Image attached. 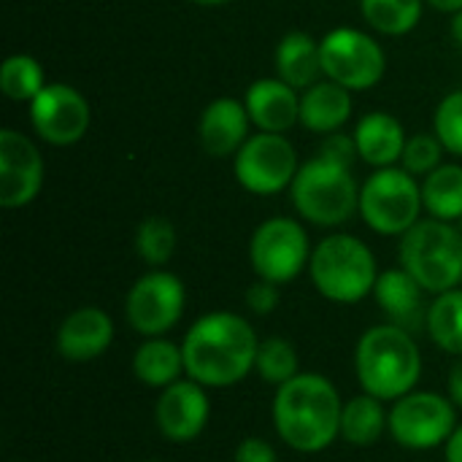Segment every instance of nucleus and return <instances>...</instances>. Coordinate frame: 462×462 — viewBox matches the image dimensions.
Segmentation results:
<instances>
[{"label":"nucleus","mask_w":462,"mask_h":462,"mask_svg":"<svg viewBox=\"0 0 462 462\" xmlns=\"http://www.w3.org/2000/svg\"><path fill=\"white\" fill-rule=\"evenodd\" d=\"M260 338L249 319L233 311L203 314L184 336V368L187 376L206 390H225L244 382L257 363Z\"/></svg>","instance_id":"nucleus-1"},{"label":"nucleus","mask_w":462,"mask_h":462,"mask_svg":"<svg viewBox=\"0 0 462 462\" xmlns=\"http://www.w3.org/2000/svg\"><path fill=\"white\" fill-rule=\"evenodd\" d=\"M273 428L282 444L300 455H317L341 439L344 401L336 384L322 374H298L276 387Z\"/></svg>","instance_id":"nucleus-2"},{"label":"nucleus","mask_w":462,"mask_h":462,"mask_svg":"<svg viewBox=\"0 0 462 462\" xmlns=\"http://www.w3.org/2000/svg\"><path fill=\"white\" fill-rule=\"evenodd\" d=\"M355 374L363 393L379 401L414 393L422 376V352L414 333L393 322L368 328L355 349Z\"/></svg>","instance_id":"nucleus-3"},{"label":"nucleus","mask_w":462,"mask_h":462,"mask_svg":"<svg viewBox=\"0 0 462 462\" xmlns=\"http://www.w3.org/2000/svg\"><path fill=\"white\" fill-rule=\"evenodd\" d=\"M309 276L325 300L352 306L374 292L379 268L368 244L355 236L336 233L314 246Z\"/></svg>","instance_id":"nucleus-4"},{"label":"nucleus","mask_w":462,"mask_h":462,"mask_svg":"<svg viewBox=\"0 0 462 462\" xmlns=\"http://www.w3.org/2000/svg\"><path fill=\"white\" fill-rule=\"evenodd\" d=\"M290 195L295 211L317 227H338L360 211V187L352 168L319 154L298 168Z\"/></svg>","instance_id":"nucleus-5"},{"label":"nucleus","mask_w":462,"mask_h":462,"mask_svg":"<svg viewBox=\"0 0 462 462\" xmlns=\"http://www.w3.org/2000/svg\"><path fill=\"white\" fill-rule=\"evenodd\" d=\"M401 268L425 292H449L462 282V230L444 219H420L401 236Z\"/></svg>","instance_id":"nucleus-6"},{"label":"nucleus","mask_w":462,"mask_h":462,"mask_svg":"<svg viewBox=\"0 0 462 462\" xmlns=\"http://www.w3.org/2000/svg\"><path fill=\"white\" fill-rule=\"evenodd\" d=\"M422 208V187L403 168H376L360 187V217L379 236L409 233Z\"/></svg>","instance_id":"nucleus-7"},{"label":"nucleus","mask_w":462,"mask_h":462,"mask_svg":"<svg viewBox=\"0 0 462 462\" xmlns=\"http://www.w3.org/2000/svg\"><path fill=\"white\" fill-rule=\"evenodd\" d=\"M457 430V411L449 395L414 390L390 409V436L398 447L428 452L444 447Z\"/></svg>","instance_id":"nucleus-8"},{"label":"nucleus","mask_w":462,"mask_h":462,"mask_svg":"<svg viewBox=\"0 0 462 462\" xmlns=\"http://www.w3.org/2000/svg\"><path fill=\"white\" fill-rule=\"evenodd\" d=\"M309 233L292 217H271L265 219L249 241V263L257 279L273 284L295 282L311 260Z\"/></svg>","instance_id":"nucleus-9"},{"label":"nucleus","mask_w":462,"mask_h":462,"mask_svg":"<svg viewBox=\"0 0 462 462\" xmlns=\"http://www.w3.org/2000/svg\"><path fill=\"white\" fill-rule=\"evenodd\" d=\"M319 49L325 79L346 87L349 92H365L384 79V49L363 30L336 27L319 41Z\"/></svg>","instance_id":"nucleus-10"},{"label":"nucleus","mask_w":462,"mask_h":462,"mask_svg":"<svg viewBox=\"0 0 462 462\" xmlns=\"http://www.w3.org/2000/svg\"><path fill=\"white\" fill-rule=\"evenodd\" d=\"M184 306L187 290L181 279L168 271H149L130 287L125 298V319L138 336L157 338L179 325Z\"/></svg>","instance_id":"nucleus-11"},{"label":"nucleus","mask_w":462,"mask_h":462,"mask_svg":"<svg viewBox=\"0 0 462 462\" xmlns=\"http://www.w3.org/2000/svg\"><path fill=\"white\" fill-rule=\"evenodd\" d=\"M295 146L282 133H257L236 152V179L252 195H279L298 176Z\"/></svg>","instance_id":"nucleus-12"},{"label":"nucleus","mask_w":462,"mask_h":462,"mask_svg":"<svg viewBox=\"0 0 462 462\" xmlns=\"http://www.w3.org/2000/svg\"><path fill=\"white\" fill-rule=\"evenodd\" d=\"M89 103L70 84H46L30 103L32 130L51 146L79 143L89 130Z\"/></svg>","instance_id":"nucleus-13"},{"label":"nucleus","mask_w":462,"mask_h":462,"mask_svg":"<svg viewBox=\"0 0 462 462\" xmlns=\"http://www.w3.org/2000/svg\"><path fill=\"white\" fill-rule=\"evenodd\" d=\"M43 187V157L19 130H0V206H30Z\"/></svg>","instance_id":"nucleus-14"},{"label":"nucleus","mask_w":462,"mask_h":462,"mask_svg":"<svg viewBox=\"0 0 462 462\" xmlns=\"http://www.w3.org/2000/svg\"><path fill=\"white\" fill-rule=\"evenodd\" d=\"M208 417H211V403L206 387L189 376L160 390V398L154 403V422L160 433L173 444L195 441L206 430Z\"/></svg>","instance_id":"nucleus-15"},{"label":"nucleus","mask_w":462,"mask_h":462,"mask_svg":"<svg viewBox=\"0 0 462 462\" xmlns=\"http://www.w3.org/2000/svg\"><path fill=\"white\" fill-rule=\"evenodd\" d=\"M57 355L68 363L97 360L114 344V322L97 306H81L70 311L57 328Z\"/></svg>","instance_id":"nucleus-16"},{"label":"nucleus","mask_w":462,"mask_h":462,"mask_svg":"<svg viewBox=\"0 0 462 462\" xmlns=\"http://www.w3.org/2000/svg\"><path fill=\"white\" fill-rule=\"evenodd\" d=\"M374 298L387 319L409 333L428 330V309L425 306V287L403 268H390L379 273Z\"/></svg>","instance_id":"nucleus-17"},{"label":"nucleus","mask_w":462,"mask_h":462,"mask_svg":"<svg viewBox=\"0 0 462 462\" xmlns=\"http://www.w3.org/2000/svg\"><path fill=\"white\" fill-rule=\"evenodd\" d=\"M249 111L236 97H217L200 114V146L211 157H230L249 141Z\"/></svg>","instance_id":"nucleus-18"},{"label":"nucleus","mask_w":462,"mask_h":462,"mask_svg":"<svg viewBox=\"0 0 462 462\" xmlns=\"http://www.w3.org/2000/svg\"><path fill=\"white\" fill-rule=\"evenodd\" d=\"M246 111L252 125L263 133H287L300 122V95L287 81L276 79H257L246 89Z\"/></svg>","instance_id":"nucleus-19"},{"label":"nucleus","mask_w":462,"mask_h":462,"mask_svg":"<svg viewBox=\"0 0 462 462\" xmlns=\"http://www.w3.org/2000/svg\"><path fill=\"white\" fill-rule=\"evenodd\" d=\"M406 133L403 125L384 111H371L365 114L357 127H355V143H357V154L363 162L374 165V168H390L403 157L406 149Z\"/></svg>","instance_id":"nucleus-20"},{"label":"nucleus","mask_w":462,"mask_h":462,"mask_svg":"<svg viewBox=\"0 0 462 462\" xmlns=\"http://www.w3.org/2000/svg\"><path fill=\"white\" fill-rule=\"evenodd\" d=\"M352 116V92L330 79L317 81L300 95V125L317 135L338 133Z\"/></svg>","instance_id":"nucleus-21"},{"label":"nucleus","mask_w":462,"mask_h":462,"mask_svg":"<svg viewBox=\"0 0 462 462\" xmlns=\"http://www.w3.org/2000/svg\"><path fill=\"white\" fill-rule=\"evenodd\" d=\"M276 73L295 89H309L319 81L322 70V49L309 32H287L276 46Z\"/></svg>","instance_id":"nucleus-22"},{"label":"nucleus","mask_w":462,"mask_h":462,"mask_svg":"<svg viewBox=\"0 0 462 462\" xmlns=\"http://www.w3.org/2000/svg\"><path fill=\"white\" fill-rule=\"evenodd\" d=\"M133 374L143 387L152 390L171 387L173 382L181 379V374H187L181 344H173L165 336L146 338L133 355Z\"/></svg>","instance_id":"nucleus-23"},{"label":"nucleus","mask_w":462,"mask_h":462,"mask_svg":"<svg viewBox=\"0 0 462 462\" xmlns=\"http://www.w3.org/2000/svg\"><path fill=\"white\" fill-rule=\"evenodd\" d=\"M390 433V414L384 409V401L360 393L344 403L341 414V439L352 447H374L379 439Z\"/></svg>","instance_id":"nucleus-24"},{"label":"nucleus","mask_w":462,"mask_h":462,"mask_svg":"<svg viewBox=\"0 0 462 462\" xmlns=\"http://www.w3.org/2000/svg\"><path fill=\"white\" fill-rule=\"evenodd\" d=\"M422 206L433 219L460 222L462 219V168L439 165L422 181Z\"/></svg>","instance_id":"nucleus-25"},{"label":"nucleus","mask_w":462,"mask_h":462,"mask_svg":"<svg viewBox=\"0 0 462 462\" xmlns=\"http://www.w3.org/2000/svg\"><path fill=\"white\" fill-rule=\"evenodd\" d=\"M428 336L447 355L462 357V290L436 295L428 309Z\"/></svg>","instance_id":"nucleus-26"},{"label":"nucleus","mask_w":462,"mask_h":462,"mask_svg":"<svg viewBox=\"0 0 462 462\" xmlns=\"http://www.w3.org/2000/svg\"><path fill=\"white\" fill-rule=\"evenodd\" d=\"M425 0H360L365 22L384 35H406L422 19Z\"/></svg>","instance_id":"nucleus-27"},{"label":"nucleus","mask_w":462,"mask_h":462,"mask_svg":"<svg viewBox=\"0 0 462 462\" xmlns=\"http://www.w3.org/2000/svg\"><path fill=\"white\" fill-rule=\"evenodd\" d=\"M46 87L43 68L35 57L30 54H11L0 65V89L8 100H27L32 103L35 95Z\"/></svg>","instance_id":"nucleus-28"},{"label":"nucleus","mask_w":462,"mask_h":462,"mask_svg":"<svg viewBox=\"0 0 462 462\" xmlns=\"http://www.w3.org/2000/svg\"><path fill=\"white\" fill-rule=\"evenodd\" d=\"M254 371L260 374L263 382H268L273 387H282V384L292 382L300 374L298 349L292 346V341H287L282 336H271V338L260 341Z\"/></svg>","instance_id":"nucleus-29"},{"label":"nucleus","mask_w":462,"mask_h":462,"mask_svg":"<svg viewBox=\"0 0 462 462\" xmlns=\"http://www.w3.org/2000/svg\"><path fill=\"white\" fill-rule=\"evenodd\" d=\"M135 249H138V257L146 265L162 268L176 252V227H173V222H168L165 217H146L138 225Z\"/></svg>","instance_id":"nucleus-30"},{"label":"nucleus","mask_w":462,"mask_h":462,"mask_svg":"<svg viewBox=\"0 0 462 462\" xmlns=\"http://www.w3.org/2000/svg\"><path fill=\"white\" fill-rule=\"evenodd\" d=\"M441 154H444V143L439 141V135L420 133L406 141L401 162L403 171H409L411 176H428L441 165Z\"/></svg>","instance_id":"nucleus-31"},{"label":"nucleus","mask_w":462,"mask_h":462,"mask_svg":"<svg viewBox=\"0 0 462 462\" xmlns=\"http://www.w3.org/2000/svg\"><path fill=\"white\" fill-rule=\"evenodd\" d=\"M433 130L447 152L462 157V89L447 95L433 116Z\"/></svg>","instance_id":"nucleus-32"},{"label":"nucleus","mask_w":462,"mask_h":462,"mask_svg":"<svg viewBox=\"0 0 462 462\" xmlns=\"http://www.w3.org/2000/svg\"><path fill=\"white\" fill-rule=\"evenodd\" d=\"M319 157H325V160H333V162H338V165L352 168V165H355V160L360 157V154H357L355 135H344L341 130H338V133L325 135V141H322V146H319Z\"/></svg>","instance_id":"nucleus-33"},{"label":"nucleus","mask_w":462,"mask_h":462,"mask_svg":"<svg viewBox=\"0 0 462 462\" xmlns=\"http://www.w3.org/2000/svg\"><path fill=\"white\" fill-rule=\"evenodd\" d=\"M279 300H282L279 284H273V282L257 279V282L246 290V306H249V311L257 314V317L273 314V311L279 309Z\"/></svg>","instance_id":"nucleus-34"},{"label":"nucleus","mask_w":462,"mask_h":462,"mask_svg":"<svg viewBox=\"0 0 462 462\" xmlns=\"http://www.w3.org/2000/svg\"><path fill=\"white\" fill-rule=\"evenodd\" d=\"M233 462H279V457H276V449L265 439L249 436L238 444Z\"/></svg>","instance_id":"nucleus-35"},{"label":"nucleus","mask_w":462,"mask_h":462,"mask_svg":"<svg viewBox=\"0 0 462 462\" xmlns=\"http://www.w3.org/2000/svg\"><path fill=\"white\" fill-rule=\"evenodd\" d=\"M447 390H449V398L455 401V406H460L462 409V357H457L455 365L449 368Z\"/></svg>","instance_id":"nucleus-36"},{"label":"nucleus","mask_w":462,"mask_h":462,"mask_svg":"<svg viewBox=\"0 0 462 462\" xmlns=\"http://www.w3.org/2000/svg\"><path fill=\"white\" fill-rule=\"evenodd\" d=\"M444 460L447 462H462V425L452 433V439L444 444Z\"/></svg>","instance_id":"nucleus-37"},{"label":"nucleus","mask_w":462,"mask_h":462,"mask_svg":"<svg viewBox=\"0 0 462 462\" xmlns=\"http://www.w3.org/2000/svg\"><path fill=\"white\" fill-rule=\"evenodd\" d=\"M433 8H439V11H444V14H457L462 11V0H428Z\"/></svg>","instance_id":"nucleus-38"},{"label":"nucleus","mask_w":462,"mask_h":462,"mask_svg":"<svg viewBox=\"0 0 462 462\" xmlns=\"http://www.w3.org/2000/svg\"><path fill=\"white\" fill-rule=\"evenodd\" d=\"M452 35H455V41L462 46V11H457L455 19H452Z\"/></svg>","instance_id":"nucleus-39"},{"label":"nucleus","mask_w":462,"mask_h":462,"mask_svg":"<svg viewBox=\"0 0 462 462\" xmlns=\"http://www.w3.org/2000/svg\"><path fill=\"white\" fill-rule=\"evenodd\" d=\"M189 3H195V5H225V3H230V0H189Z\"/></svg>","instance_id":"nucleus-40"},{"label":"nucleus","mask_w":462,"mask_h":462,"mask_svg":"<svg viewBox=\"0 0 462 462\" xmlns=\"http://www.w3.org/2000/svg\"><path fill=\"white\" fill-rule=\"evenodd\" d=\"M143 462H162V460H143Z\"/></svg>","instance_id":"nucleus-41"},{"label":"nucleus","mask_w":462,"mask_h":462,"mask_svg":"<svg viewBox=\"0 0 462 462\" xmlns=\"http://www.w3.org/2000/svg\"><path fill=\"white\" fill-rule=\"evenodd\" d=\"M460 230H462V219H460Z\"/></svg>","instance_id":"nucleus-42"}]
</instances>
